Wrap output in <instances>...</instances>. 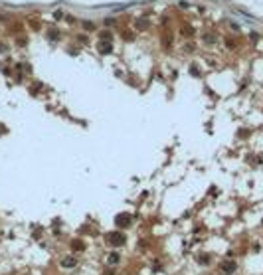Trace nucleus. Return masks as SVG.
Returning a JSON list of instances; mask_svg holds the SVG:
<instances>
[{
    "label": "nucleus",
    "mask_w": 263,
    "mask_h": 275,
    "mask_svg": "<svg viewBox=\"0 0 263 275\" xmlns=\"http://www.w3.org/2000/svg\"><path fill=\"white\" fill-rule=\"evenodd\" d=\"M127 242L125 234H121V232H111V234H107V243H111L113 248H119V245H123Z\"/></svg>",
    "instance_id": "1"
},
{
    "label": "nucleus",
    "mask_w": 263,
    "mask_h": 275,
    "mask_svg": "<svg viewBox=\"0 0 263 275\" xmlns=\"http://www.w3.org/2000/svg\"><path fill=\"white\" fill-rule=\"evenodd\" d=\"M220 269H222L226 275H230V273H233V271L237 269V265H236V261H233V259H226V261L220 263Z\"/></svg>",
    "instance_id": "2"
},
{
    "label": "nucleus",
    "mask_w": 263,
    "mask_h": 275,
    "mask_svg": "<svg viewBox=\"0 0 263 275\" xmlns=\"http://www.w3.org/2000/svg\"><path fill=\"white\" fill-rule=\"evenodd\" d=\"M131 220H133V218L129 216V214H119V216L115 218V224H117L119 228H123V226H129Z\"/></svg>",
    "instance_id": "3"
},
{
    "label": "nucleus",
    "mask_w": 263,
    "mask_h": 275,
    "mask_svg": "<svg viewBox=\"0 0 263 275\" xmlns=\"http://www.w3.org/2000/svg\"><path fill=\"white\" fill-rule=\"evenodd\" d=\"M97 50H99V53H103V56H107V53H111L113 46H111V42H107V40H103V42H99Z\"/></svg>",
    "instance_id": "4"
},
{
    "label": "nucleus",
    "mask_w": 263,
    "mask_h": 275,
    "mask_svg": "<svg viewBox=\"0 0 263 275\" xmlns=\"http://www.w3.org/2000/svg\"><path fill=\"white\" fill-rule=\"evenodd\" d=\"M75 259H73V257H66V259H63V261H61V265H63V267H73V265H75Z\"/></svg>",
    "instance_id": "5"
},
{
    "label": "nucleus",
    "mask_w": 263,
    "mask_h": 275,
    "mask_svg": "<svg viewBox=\"0 0 263 275\" xmlns=\"http://www.w3.org/2000/svg\"><path fill=\"white\" fill-rule=\"evenodd\" d=\"M107 261H109V263H117L119 261V253H111V256L107 257Z\"/></svg>",
    "instance_id": "6"
},
{
    "label": "nucleus",
    "mask_w": 263,
    "mask_h": 275,
    "mask_svg": "<svg viewBox=\"0 0 263 275\" xmlns=\"http://www.w3.org/2000/svg\"><path fill=\"white\" fill-rule=\"evenodd\" d=\"M73 248H75V249H83V242H73Z\"/></svg>",
    "instance_id": "7"
},
{
    "label": "nucleus",
    "mask_w": 263,
    "mask_h": 275,
    "mask_svg": "<svg viewBox=\"0 0 263 275\" xmlns=\"http://www.w3.org/2000/svg\"><path fill=\"white\" fill-rule=\"evenodd\" d=\"M83 26H85V30H93V24H91V22H85Z\"/></svg>",
    "instance_id": "8"
}]
</instances>
